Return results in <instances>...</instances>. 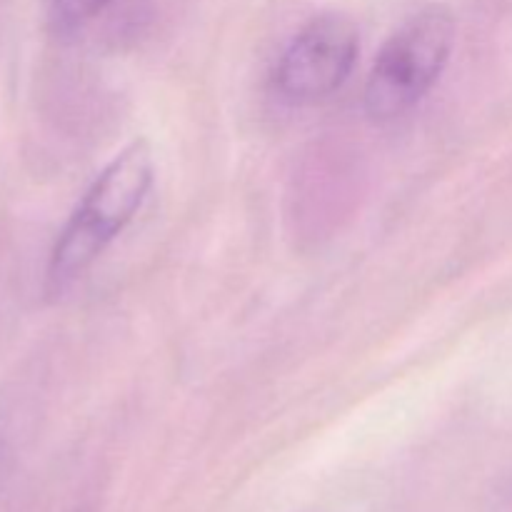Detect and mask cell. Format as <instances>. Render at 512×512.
<instances>
[{
  "label": "cell",
  "mask_w": 512,
  "mask_h": 512,
  "mask_svg": "<svg viewBox=\"0 0 512 512\" xmlns=\"http://www.w3.org/2000/svg\"><path fill=\"white\" fill-rule=\"evenodd\" d=\"M153 183V148L148 140L135 138L100 170L60 230L45 270V293L50 298L68 293L98 263L140 213Z\"/></svg>",
  "instance_id": "obj_1"
},
{
  "label": "cell",
  "mask_w": 512,
  "mask_h": 512,
  "mask_svg": "<svg viewBox=\"0 0 512 512\" xmlns=\"http://www.w3.org/2000/svg\"><path fill=\"white\" fill-rule=\"evenodd\" d=\"M455 45V18L445 5L410 15L380 48L368 83L365 110L375 123L408 115L443 75Z\"/></svg>",
  "instance_id": "obj_2"
},
{
  "label": "cell",
  "mask_w": 512,
  "mask_h": 512,
  "mask_svg": "<svg viewBox=\"0 0 512 512\" xmlns=\"http://www.w3.org/2000/svg\"><path fill=\"white\" fill-rule=\"evenodd\" d=\"M360 53V33L345 13H320L310 18L275 68V88L288 103L313 105L330 98L353 73Z\"/></svg>",
  "instance_id": "obj_3"
},
{
  "label": "cell",
  "mask_w": 512,
  "mask_h": 512,
  "mask_svg": "<svg viewBox=\"0 0 512 512\" xmlns=\"http://www.w3.org/2000/svg\"><path fill=\"white\" fill-rule=\"evenodd\" d=\"M113 0H50L53 15L63 28H80L98 18Z\"/></svg>",
  "instance_id": "obj_4"
}]
</instances>
